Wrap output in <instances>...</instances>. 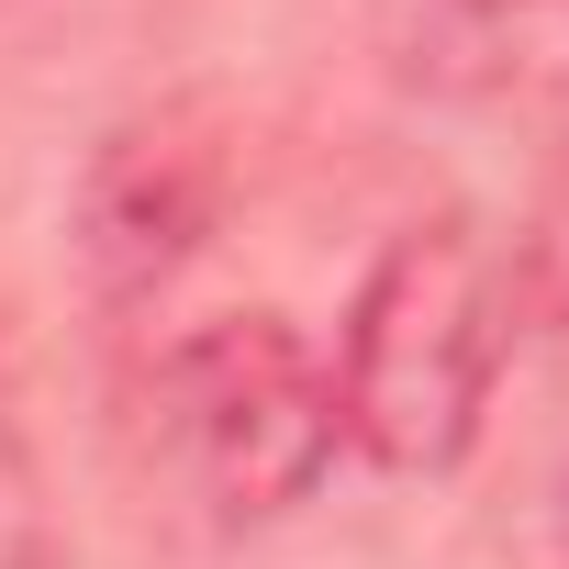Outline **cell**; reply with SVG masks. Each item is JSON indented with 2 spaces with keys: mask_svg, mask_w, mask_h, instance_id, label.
I'll use <instances>...</instances> for the list:
<instances>
[{
  "mask_svg": "<svg viewBox=\"0 0 569 569\" xmlns=\"http://www.w3.org/2000/svg\"><path fill=\"white\" fill-rule=\"evenodd\" d=\"M469 12H547V0H469Z\"/></svg>",
  "mask_w": 569,
  "mask_h": 569,
  "instance_id": "obj_5",
  "label": "cell"
},
{
  "mask_svg": "<svg viewBox=\"0 0 569 569\" xmlns=\"http://www.w3.org/2000/svg\"><path fill=\"white\" fill-rule=\"evenodd\" d=\"M325 369H336V425L369 469L447 480L480 447L491 391L513 369V268H502V246L469 212L402 223L358 268Z\"/></svg>",
  "mask_w": 569,
  "mask_h": 569,
  "instance_id": "obj_1",
  "label": "cell"
},
{
  "mask_svg": "<svg viewBox=\"0 0 569 569\" xmlns=\"http://www.w3.org/2000/svg\"><path fill=\"white\" fill-rule=\"evenodd\" d=\"M0 502H23V436H12V369H0Z\"/></svg>",
  "mask_w": 569,
  "mask_h": 569,
  "instance_id": "obj_4",
  "label": "cell"
},
{
  "mask_svg": "<svg viewBox=\"0 0 569 569\" xmlns=\"http://www.w3.org/2000/svg\"><path fill=\"white\" fill-rule=\"evenodd\" d=\"M212 201H223V168L212 146L190 134V112H157V123H123L101 157H90V268L112 302H146L201 257L212 234Z\"/></svg>",
  "mask_w": 569,
  "mask_h": 569,
  "instance_id": "obj_3",
  "label": "cell"
},
{
  "mask_svg": "<svg viewBox=\"0 0 569 569\" xmlns=\"http://www.w3.org/2000/svg\"><path fill=\"white\" fill-rule=\"evenodd\" d=\"M146 413H157L168 469L223 525L302 513L325 491V469L347 458L336 369H325V347L291 313H212V325L168 336L157 380H146Z\"/></svg>",
  "mask_w": 569,
  "mask_h": 569,
  "instance_id": "obj_2",
  "label": "cell"
}]
</instances>
